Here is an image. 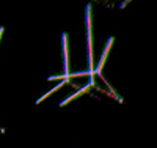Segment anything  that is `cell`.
Instances as JSON below:
<instances>
[{
  "mask_svg": "<svg viewBox=\"0 0 157 148\" xmlns=\"http://www.w3.org/2000/svg\"><path fill=\"white\" fill-rule=\"evenodd\" d=\"M112 43H113V38L109 39V43H107V46H105V50H104L102 57H101V60H99V63H98V68H96L94 74H101V70H102V66H104V62H105V58H107V55H109V52H110V46H112Z\"/></svg>",
  "mask_w": 157,
  "mask_h": 148,
  "instance_id": "6da1fadb",
  "label": "cell"
},
{
  "mask_svg": "<svg viewBox=\"0 0 157 148\" xmlns=\"http://www.w3.org/2000/svg\"><path fill=\"white\" fill-rule=\"evenodd\" d=\"M90 87H93V85H85V87H83L82 90H78V91L75 93V95H72V96H69L68 99H64V101H63V102H61L60 106H64V104H68L69 101H72V99H75V98H78V96H80V95H83V93H85V91H88V90H90Z\"/></svg>",
  "mask_w": 157,
  "mask_h": 148,
  "instance_id": "7a4b0ae2",
  "label": "cell"
},
{
  "mask_svg": "<svg viewBox=\"0 0 157 148\" xmlns=\"http://www.w3.org/2000/svg\"><path fill=\"white\" fill-rule=\"evenodd\" d=\"M63 52H64V74H69L68 68H69V63H68V49H66V35H63Z\"/></svg>",
  "mask_w": 157,
  "mask_h": 148,
  "instance_id": "3957f363",
  "label": "cell"
},
{
  "mask_svg": "<svg viewBox=\"0 0 157 148\" xmlns=\"http://www.w3.org/2000/svg\"><path fill=\"white\" fill-rule=\"evenodd\" d=\"M2 33H3V29H0V38H2Z\"/></svg>",
  "mask_w": 157,
  "mask_h": 148,
  "instance_id": "277c9868",
  "label": "cell"
}]
</instances>
